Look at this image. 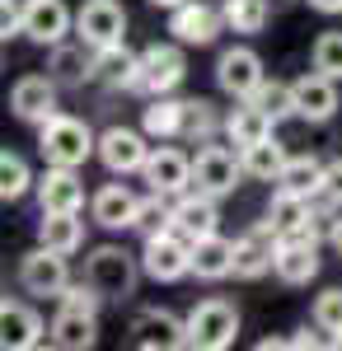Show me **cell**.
<instances>
[{
    "mask_svg": "<svg viewBox=\"0 0 342 351\" xmlns=\"http://www.w3.org/2000/svg\"><path fill=\"white\" fill-rule=\"evenodd\" d=\"M141 253H127L122 243H99L84 253V281L99 291L104 300L122 304L127 295H136V281H141Z\"/></svg>",
    "mask_w": 342,
    "mask_h": 351,
    "instance_id": "obj_1",
    "label": "cell"
},
{
    "mask_svg": "<svg viewBox=\"0 0 342 351\" xmlns=\"http://www.w3.org/2000/svg\"><path fill=\"white\" fill-rule=\"evenodd\" d=\"M38 150L47 164L61 169H84L89 160H99V136L89 132V122H80L71 112H56L38 127Z\"/></svg>",
    "mask_w": 342,
    "mask_h": 351,
    "instance_id": "obj_2",
    "label": "cell"
},
{
    "mask_svg": "<svg viewBox=\"0 0 342 351\" xmlns=\"http://www.w3.org/2000/svg\"><path fill=\"white\" fill-rule=\"evenodd\" d=\"M239 337V309L225 295H207L187 309V347L197 351H225Z\"/></svg>",
    "mask_w": 342,
    "mask_h": 351,
    "instance_id": "obj_3",
    "label": "cell"
},
{
    "mask_svg": "<svg viewBox=\"0 0 342 351\" xmlns=\"http://www.w3.org/2000/svg\"><path fill=\"white\" fill-rule=\"evenodd\" d=\"M14 276H19V291H24V295L56 300L71 286V258L56 253V248H47V243H38V248H28L24 258H19Z\"/></svg>",
    "mask_w": 342,
    "mask_h": 351,
    "instance_id": "obj_4",
    "label": "cell"
},
{
    "mask_svg": "<svg viewBox=\"0 0 342 351\" xmlns=\"http://www.w3.org/2000/svg\"><path fill=\"white\" fill-rule=\"evenodd\" d=\"M141 271L150 281H159V286H174V281L192 276V239L179 234V230L141 239Z\"/></svg>",
    "mask_w": 342,
    "mask_h": 351,
    "instance_id": "obj_5",
    "label": "cell"
},
{
    "mask_svg": "<svg viewBox=\"0 0 342 351\" xmlns=\"http://www.w3.org/2000/svg\"><path fill=\"white\" fill-rule=\"evenodd\" d=\"M239 178H249V173H244V160H239V150L220 145V141H202V145H197V155H192V188H197V192L230 197V192L239 188Z\"/></svg>",
    "mask_w": 342,
    "mask_h": 351,
    "instance_id": "obj_6",
    "label": "cell"
},
{
    "mask_svg": "<svg viewBox=\"0 0 342 351\" xmlns=\"http://www.w3.org/2000/svg\"><path fill=\"white\" fill-rule=\"evenodd\" d=\"M187 80V56L183 43H150L141 52V94L146 99H159V94H174L179 84Z\"/></svg>",
    "mask_w": 342,
    "mask_h": 351,
    "instance_id": "obj_7",
    "label": "cell"
},
{
    "mask_svg": "<svg viewBox=\"0 0 342 351\" xmlns=\"http://www.w3.org/2000/svg\"><path fill=\"white\" fill-rule=\"evenodd\" d=\"M150 136L136 132V127H108L99 132V164H104L113 178H127V173H141L146 160H150Z\"/></svg>",
    "mask_w": 342,
    "mask_h": 351,
    "instance_id": "obj_8",
    "label": "cell"
},
{
    "mask_svg": "<svg viewBox=\"0 0 342 351\" xmlns=\"http://www.w3.org/2000/svg\"><path fill=\"white\" fill-rule=\"evenodd\" d=\"M76 38L89 43V47L127 43V10H122V0H84L76 10Z\"/></svg>",
    "mask_w": 342,
    "mask_h": 351,
    "instance_id": "obj_9",
    "label": "cell"
},
{
    "mask_svg": "<svg viewBox=\"0 0 342 351\" xmlns=\"http://www.w3.org/2000/svg\"><path fill=\"white\" fill-rule=\"evenodd\" d=\"M127 342L136 351H179L187 347V319L169 314V309H141L127 328Z\"/></svg>",
    "mask_w": 342,
    "mask_h": 351,
    "instance_id": "obj_10",
    "label": "cell"
},
{
    "mask_svg": "<svg viewBox=\"0 0 342 351\" xmlns=\"http://www.w3.org/2000/svg\"><path fill=\"white\" fill-rule=\"evenodd\" d=\"M24 38L38 47H56L76 33V10L66 0H24Z\"/></svg>",
    "mask_w": 342,
    "mask_h": 351,
    "instance_id": "obj_11",
    "label": "cell"
},
{
    "mask_svg": "<svg viewBox=\"0 0 342 351\" xmlns=\"http://www.w3.org/2000/svg\"><path fill=\"white\" fill-rule=\"evenodd\" d=\"M169 33L183 47H211L225 33V14L220 5H207V0H183L179 10H169Z\"/></svg>",
    "mask_w": 342,
    "mask_h": 351,
    "instance_id": "obj_12",
    "label": "cell"
},
{
    "mask_svg": "<svg viewBox=\"0 0 342 351\" xmlns=\"http://www.w3.org/2000/svg\"><path fill=\"white\" fill-rule=\"evenodd\" d=\"M263 80H267L263 56L253 52V47H225V52L216 56V84H220V94H230V99H253Z\"/></svg>",
    "mask_w": 342,
    "mask_h": 351,
    "instance_id": "obj_13",
    "label": "cell"
},
{
    "mask_svg": "<svg viewBox=\"0 0 342 351\" xmlns=\"http://www.w3.org/2000/svg\"><path fill=\"white\" fill-rule=\"evenodd\" d=\"M277 230H272V220H253L244 234L235 239V276L239 281H263L267 271H272V258H277Z\"/></svg>",
    "mask_w": 342,
    "mask_h": 351,
    "instance_id": "obj_14",
    "label": "cell"
},
{
    "mask_svg": "<svg viewBox=\"0 0 342 351\" xmlns=\"http://www.w3.org/2000/svg\"><path fill=\"white\" fill-rule=\"evenodd\" d=\"M56 89H61V80H56L52 71L47 75H24V80H14V89H10V112L19 117V122H28V127H43L47 117H56Z\"/></svg>",
    "mask_w": 342,
    "mask_h": 351,
    "instance_id": "obj_15",
    "label": "cell"
},
{
    "mask_svg": "<svg viewBox=\"0 0 342 351\" xmlns=\"http://www.w3.org/2000/svg\"><path fill=\"white\" fill-rule=\"evenodd\" d=\"M290 94H295V117L300 122H333V112H338V80L333 75H323V71H305V75H295L290 80Z\"/></svg>",
    "mask_w": 342,
    "mask_h": 351,
    "instance_id": "obj_16",
    "label": "cell"
},
{
    "mask_svg": "<svg viewBox=\"0 0 342 351\" xmlns=\"http://www.w3.org/2000/svg\"><path fill=\"white\" fill-rule=\"evenodd\" d=\"M141 178L150 183V192L183 197V192H192V155H183L179 145H155L146 169H141Z\"/></svg>",
    "mask_w": 342,
    "mask_h": 351,
    "instance_id": "obj_17",
    "label": "cell"
},
{
    "mask_svg": "<svg viewBox=\"0 0 342 351\" xmlns=\"http://www.w3.org/2000/svg\"><path fill=\"white\" fill-rule=\"evenodd\" d=\"M47 328L43 324V314L24 304V300H0V342L5 351H28V347H43V337H47Z\"/></svg>",
    "mask_w": 342,
    "mask_h": 351,
    "instance_id": "obj_18",
    "label": "cell"
},
{
    "mask_svg": "<svg viewBox=\"0 0 342 351\" xmlns=\"http://www.w3.org/2000/svg\"><path fill=\"white\" fill-rule=\"evenodd\" d=\"M47 342L61 351H89L99 342V309H76V304H56Z\"/></svg>",
    "mask_w": 342,
    "mask_h": 351,
    "instance_id": "obj_19",
    "label": "cell"
},
{
    "mask_svg": "<svg viewBox=\"0 0 342 351\" xmlns=\"http://www.w3.org/2000/svg\"><path fill=\"white\" fill-rule=\"evenodd\" d=\"M136 211H141V197H136L127 183H104V188L89 197V220L99 230H132L136 225Z\"/></svg>",
    "mask_w": 342,
    "mask_h": 351,
    "instance_id": "obj_20",
    "label": "cell"
},
{
    "mask_svg": "<svg viewBox=\"0 0 342 351\" xmlns=\"http://www.w3.org/2000/svg\"><path fill=\"white\" fill-rule=\"evenodd\" d=\"M272 276H277L282 286H310V281L319 276V243L300 239V234H286V239H277Z\"/></svg>",
    "mask_w": 342,
    "mask_h": 351,
    "instance_id": "obj_21",
    "label": "cell"
},
{
    "mask_svg": "<svg viewBox=\"0 0 342 351\" xmlns=\"http://www.w3.org/2000/svg\"><path fill=\"white\" fill-rule=\"evenodd\" d=\"M38 206L43 211H84V178L80 169L47 164V173H38Z\"/></svg>",
    "mask_w": 342,
    "mask_h": 351,
    "instance_id": "obj_22",
    "label": "cell"
},
{
    "mask_svg": "<svg viewBox=\"0 0 342 351\" xmlns=\"http://www.w3.org/2000/svg\"><path fill=\"white\" fill-rule=\"evenodd\" d=\"M174 230L187 234V239H202V234H216L220 230V197L211 192H183L174 197Z\"/></svg>",
    "mask_w": 342,
    "mask_h": 351,
    "instance_id": "obj_23",
    "label": "cell"
},
{
    "mask_svg": "<svg viewBox=\"0 0 342 351\" xmlns=\"http://www.w3.org/2000/svg\"><path fill=\"white\" fill-rule=\"evenodd\" d=\"M94 71H99V84H108V89L141 94V52H127V43L94 47Z\"/></svg>",
    "mask_w": 342,
    "mask_h": 351,
    "instance_id": "obj_24",
    "label": "cell"
},
{
    "mask_svg": "<svg viewBox=\"0 0 342 351\" xmlns=\"http://www.w3.org/2000/svg\"><path fill=\"white\" fill-rule=\"evenodd\" d=\"M277 132V117L267 108H258L253 99H235V108L225 112V141L244 150V145H253V141H263V136Z\"/></svg>",
    "mask_w": 342,
    "mask_h": 351,
    "instance_id": "obj_25",
    "label": "cell"
},
{
    "mask_svg": "<svg viewBox=\"0 0 342 351\" xmlns=\"http://www.w3.org/2000/svg\"><path fill=\"white\" fill-rule=\"evenodd\" d=\"M192 276L197 281H225V276H235V239H225L220 230L192 239Z\"/></svg>",
    "mask_w": 342,
    "mask_h": 351,
    "instance_id": "obj_26",
    "label": "cell"
},
{
    "mask_svg": "<svg viewBox=\"0 0 342 351\" xmlns=\"http://www.w3.org/2000/svg\"><path fill=\"white\" fill-rule=\"evenodd\" d=\"M47 52H52L47 56V71H52L66 89H80L84 80H99V71H94V47H89V43H56Z\"/></svg>",
    "mask_w": 342,
    "mask_h": 351,
    "instance_id": "obj_27",
    "label": "cell"
},
{
    "mask_svg": "<svg viewBox=\"0 0 342 351\" xmlns=\"http://www.w3.org/2000/svg\"><path fill=\"white\" fill-rule=\"evenodd\" d=\"M187 127V99H174V94H159L141 108V132L150 141H179Z\"/></svg>",
    "mask_w": 342,
    "mask_h": 351,
    "instance_id": "obj_28",
    "label": "cell"
},
{
    "mask_svg": "<svg viewBox=\"0 0 342 351\" xmlns=\"http://www.w3.org/2000/svg\"><path fill=\"white\" fill-rule=\"evenodd\" d=\"M38 243L76 258L80 248H84V211H43V220H38Z\"/></svg>",
    "mask_w": 342,
    "mask_h": 351,
    "instance_id": "obj_29",
    "label": "cell"
},
{
    "mask_svg": "<svg viewBox=\"0 0 342 351\" xmlns=\"http://www.w3.org/2000/svg\"><path fill=\"white\" fill-rule=\"evenodd\" d=\"M267 220H272V230L286 239V234H305L310 230V220H315V202H305V197H295V192H282L272 188V202H267Z\"/></svg>",
    "mask_w": 342,
    "mask_h": 351,
    "instance_id": "obj_30",
    "label": "cell"
},
{
    "mask_svg": "<svg viewBox=\"0 0 342 351\" xmlns=\"http://www.w3.org/2000/svg\"><path fill=\"white\" fill-rule=\"evenodd\" d=\"M239 160H244V173L249 178H258V183H277V173L286 169V145L277 141V132L263 136V141H253V145H244L239 150Z\"/></svg>",
    "mask_w": 342,
    "mask_h": 351,
    "instance_id": "obj_31",
    "label": "cell"
},
{
    "mask_svg": "<svg viewBox=\"0 0 342 351\" xmlns=\"http://www.w3.org/2000/svg\"><path fill=\"white\" fill-rule=\"evenodd\" d=\"M323 164H328V160H315V155H290L286 169L277 173V188L295 192V197H305V202H315L319 192H323Z\"/></svg>",
    "mask_w": 342,
    "mask_h": 351,
    "instance_id": "obj_32",
    "label": "cell"
},
{
    "mask_svg": "<svg viewBox=\"0 0 342 351\" xmlns=\"http://www.w3.org/2000/svg\"><path fill=\"white\" fill-rule=\"evenodd\" d=\"M38 188V173L19 150H0V202H19Z\"/></svg>",
    "mask_w": 342,
    "mask_h": 351,
    "instance_id": "obj_33",
    "label": "cell"
},
{
    "mask_svg": "<svg viewBox=\"0 0 342 351\" xmlns=\"http://www.w3.org/2000/svg\"><path fill=\"white\" fill-rule=\"evenodd\" d=\"M220 14H225V28H230V33L253 38V33H263V28H267L272 5H267V0H220Z\"/></svg>",
    "mask_w": 342,
    "mask_h": 351,
    "instance_id": "obj_34",
    "label": "cell"
},
{
    "mask_svg": "<svg viewBox=\"0 0 342 351\" xmlns=\"http://www.w3.org/2000/svg\"><path fill=\"white\" fill-rule=\"evenodd\" d=\"M225 132V117L211 99H187V127H183V141L202 145V141H216Z\"/></svg>",
    "mask_w": 342,
    "mask_h": 351,
    "instance_id": "obj_35",
    "label": "cell"
},
{
    "mask_svg": "<svg viewBox=\"0 0 342 351\" xmlns=\"http://www.w3.org/2000/svg\"><path fill=\"white\" fill-rule=\"evenodd\" d=\"M132 230L141 234V239L174 230V197H164V192H150V197H141V211H136V225H132Z\"/></svg>",
    "mask_w": 342,
    "mask_h": 351,
    "instance_id": "obj_36",
    "label": "cell"
},
{
    "mask_svg": "<svg viewBox=\"0 0 342 351\" xmlns=\"http://www.w3.org/2000/svg\"><path fill=\"white\" fill-rule=\"evenodd\" d=\"M310 66L323 71V75H333V80H342V28H323V33L315 38Z\"/></svg>",
    "mask_w": 342,
    "mask_h": 351,
    "instance_id": "obj_37",
    "label": "cell"
},
{
    "mask_svg": "<svg viewBox=\"0 0 342 351\" xmlns=\"http://www.w3.org/2000/svg\"><path fill=\"white\" fill-rule=\"evenodd\" d=\"M253 104H258V108H267L272 117H277V122L295 117V94H290V80H277V75H267V80L258 84Z\"/></svg>",
    "mask_w": 342,
    "mask_h": 351,
    "instance_id": "obj_38",
    "label": "cell"
},
{
    "mask_svg": "<svg viewBox=\"0 0 342 351\" xmlns=\"http://www.w3.org/2000/svg\"><path fill=\"white\" fill-rule=\"evenodd\" d=\"M310 324L323 328L328 337H333V332H342V286H328V291H319V295H315Z\"/></svg>",
    "mask_w": 342,
    "mask_h": 351,
    "instance_id": "obj_39",
    "label": "cell"
},
{
    "mask_svg": "<svg viewBox=\"0 0 342 351\" xmlns=\"http://www.w3.org/2000/svg\"><path fill=\"white\" fill-rule=\"evenodd\" d=\"M323 197H333V202L342 206V155L323 164Z\"/></svg>",
    "mask_w": 342,
    "mask_h": 351,
    "instance_id": "obj_40",
    "label": "cell"
},
{
    "mask_svg": "<svg viewBox=\"0 0 342 351\" xmlns=\"http://www.w3.org/2000/svg\"><path fill=\"white\" fill-rule=\"evenodd\" d=\"M323 332V328H319ZM319 332H310V328H300L295 337H290V347H310V351H319V347H328V337H319Z\"/></svg>",
    "mask_w": 342,
    "mask_h": 351,
    "instance_id": "obj_41",
    "label": "cell"
},
{
    "mask_svg": "<svg viewBox=\"0 0 342 351\" xmlns=\"http://www.w3.org/2000/svg\"><path fill=\"white\" fill-rule=\"evenodd\" d=\"M310 10H319V14H342V0H305Z\"/></svg>",
    "mask_w": 342,
    "mask_h": 351,
    "instance_id": "obj_42",
    "label": "cell"
},
{
    "mask_svg": "<svg viewBox=\"0 0 342 351\" xmlns=\"http://www.w3.org/2000/svg\"><path fill=\"white\" fill-rule=\"evenodd\" d=\"M282 347H290V337H263L258 342V351H282Z\"/></svg>",
    "mask_w": 342,
    "mask_h": 351,
    "instance_id": "obj_43",
    "label": "cell"
},
{
    "mask_svg": "<svg viewBox=\"0 0 342 351\" xmlns=\"http://www.w3.org/2000/svg\"><path fill=\"white\" fill-rule=\"evenodd\" d=\"M328 243H333V248H338V258H342V216L333 220V230H328Z\"/></svg>",
    "mask_w": 342,
    "mask_h": 351,
    "instance_id": "obj_44",
    "label": "cell"
},
{
    "mask_svg": "<svg viewBox=\"0 0 342 351\" xmlns=\"http://www.w3.org/2000/svg\"><path fill=\"white\" fill-rule=\"evenodd\" d=\"M150 5H155V10H179L183 0H150Z\"/></svg>",
    "mask_w": 342,
    "mask_h": 351,
    "instance_id": "obj_45",
    "label": "cell"
}]
</instances>
